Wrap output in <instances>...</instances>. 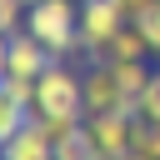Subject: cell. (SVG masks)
I'll return each instance as SVG.
<instances>
[{
  "instance_id": "cell-11",
  "label": "cell",
  "mask_w": 160,
  "mask_h": 160,
  "mask_svg": "<svg viewBox=\"0 0 160 160\" xmlns=\"http://www.w3.org/2000/svg\"><path fill=\"white\" fill-rule=\"evenodd\" d=\"M30 120H35V110H20V105H5L0 100V140H10L15 130H25Z\"/></svg>"
},
{
  "instance_id": "cell-2",
  "label": "cell",
  "mask_w": 160,
  "mask_h": 160,
  "mask_svg": "<svg viewBox=\"0 0 160 160\" xmlns=\"http://www.w3.org/2000/svg\"><path fill=\"white\" fill-rule=\"evenodd\" d=\"M35 85H40L35 115H70V120H90V115H85V70H75L70 60H55Z\"/></svg>"
},
{
  "instance_id": "cell-1",
  "label": "cell",
  "mask_w": 160,
  "mask_h": 160,
  "mask_svg": "<svg viewBox=\"0 0 160 160\" xmlns=\"http://www.w3.org/2000/svg\"><path fill=\"white\" fill-rule=\"evenodd\" d=\"M25 30L40 45H50L55 60H70L80 45V5L75 0H35L25 15Z\"/></svg>"
},
{
  "instance_id": "cell-12",
  "label": "cell",
  "mask_w": 160,
  "mask_h": 160,
  "mask_svg": "<svg viewBox=\"0 0 160 160\" xmlns=\"http://www.w3.org/2000/svg\"><path fill=\"white\" fill-rule=\"evenodd\" d=\"M135 150L150 155V160H160V125L155 120H135Z\"/></svg>"
},
{
  "instance_id": "cell-7",
  "label": "cell",
  "mask_w": 160,
  "mask_h": 160,
  "mask_svg": "<svg viewBox=\"0 0 160 160\" xmlns=\"http://www.w3.org/2000/svg\"><path fill=\"white\" fill-rule=\"evenodd\" d=\"M5 160H55V140H50V130L40 125V115L5 140Z\"/></svg>"
},
{
  "instance_id": "cell-3",
  "label": "cell",
  "mask_w": 160,
  "mask_h": 160,
  "mask_svg": "<svg viewBox=\"0 0 160 160\" xmlns=\"http://www.w3.org/2000/svg\"><path fill=\"white\" fill-rule=\"evenodd\" d=\"M85 115H140V95H130L110 65L85 70Z\"/></svg>"
},
{
  "instance_id": "cell-14",
  "label": "cell",
  "mask_w": 160,
  "mask_h": 160,
  "mask_svg": "<svg viewBox=\"0 0 160 160\" xmlns=\"http://www.w3.org/2000/svg\"><path fill=\"white\" fill-rule=\"evenodd\" d=\"M135 120H155L160 125V70H150V85L140 90V115Z\"/></svg>"
},
{
  "instance_id": "cell-16",
  "label": "cell",
  "mask_w": 160,
  "mask_h": 160,
  "mask_svg": "<svg viewBox=\"0 0 160 160\" xmlns=\"http://www.w3.org/2000/svg\"><path fill=\"white\" fill-rule=\"evenodd\" d=\"M125 160H150V155H140V150H130V155H125Z\"/></svg>"
},
{
  "instance_id": "cell-8",
  "label": "cell",
  "mask_w": 160,
  "mask_h": 160,
  "mask_svg": "<svg viewBox=\"0 0 160 160\" xmlns=\"http://www.w3.org/2000/svg\"><path fill=\"white\" fill-rule=\"evenodd\" d=\"M150 55V45H145V35L135 30V25H125L110 45H105V60H145Z\"/></svg>"
},
{
  "instance_id": "cell-15",
  "label": "cell",
  "mask_w": 160,
  "mask_h": 160,
  "mask_svg": "<svg viewBox=\"0 0 160 160\" xmlns=\"http://www.w3.org/2000/svg\"><path fill=\"white\" fill-rule=\"evenodd\" d=\"M120 5H125V15H130V20H140V15H145L155 0H120Z\"/></svg>"
},
{
  "instance_id": "cell-10",
  "label": "cell",
  "mask_w": 160,
  "mask_h": 160,
  "mask_svg": "<svg viewBox=\"0 0 160 160\" xmlns=\"http://www.w3.org/2000/svg\"><path fill=\"white\" fill-rule=\"evenodd\" d=\"M55 160H100V155H95V145H90V135H85V125H80L75 135L55 140Z\"/></svg>"
},
{
  "instance_id": "cell-4",
  "label": "cell",
  "mask_w": 160,
  "mask_h": 160,
  "mask_svg": "<svg viewBox=\"0 0 160 160\" xmlns=\"http://www.w3.org/2000/svg\"><path fill=\"white\" fill-rule=\"evenodd\" d=\"M0 65H5L10 80H40V75L55 65V55H50V45H40L30 30H20V35H5Z\"/></svg>"
},
{
  "instance_id": "cell-9",
  "label": "cell",
  "mask_w": 160,
  "mask_h": 160,
  "mask_svg": "<svg viewBox=\"0 0 160 160\" xmlns=\"http://www.w3.org/2000/svg\"><path fill=\"white\" fill-rule=\"evenodd\" d=\"M0 100L5 105H20V110H35V100H40V85L35 80H0Z\"/></svg>"
},
{
  "instance_id": "cell-6",
  "label": "cell",
  "mask_w": 160,
  "mask_h": 160,
  "mask_svg": "<svg viewBox=\"0 0 160 160\" xmlns=\"http://www.w3.org/2000/svg\"><path fill=\"white\" fill-rule=\"evenodd\" d=\"M125 25H130V15H125L120 0H80V30H85L90 40L110 45Z\"/></svg>"
},
{
  "instance_id": "cell-13",
  "label": "cell",
  "mask_w": 160,
  "mask_h": 160,
  "mask_svg": "<svg viewBox=\"0 0 160 160\" xmlns=\"http://www.w3.org/2000/svg\"><path fill=\"white\" fill-rule=\"evenodd\" d=\"M130 25H135V30L145 35V45H150V55H160V0H155V5H150V10L140 15V20H130Z\"/></svg>"
},
{
  "instance_id": "cell-5",
  "label": "cell",
  "mask_w": 160,
  "mask_h": 160,
  "mask_svg": "<svg viewBox=\"0 0 160 160\" xmlns=\"http://www.w3.org/2000/svg\"><path fill=\"white\" fill-rule=\"evenodd\" d=\"M85 135H90L100 160H125L135 150V115H90Z\"/></svg>"
},
{
  "instance_id": "cell-17",
  "label": "cell",
  "mask_w": 160,
  "mask_h": 160,
  "mask_svg": "<svg viewBox=\"0 0 160 160\" xmlns=\"http://www.w3.org/2000/svg\"><path fill=\"white\" fill-rule=\"evenodd\" d=\"M30 5H35V0H30Z\"/></svg>"
}]
</instances>
